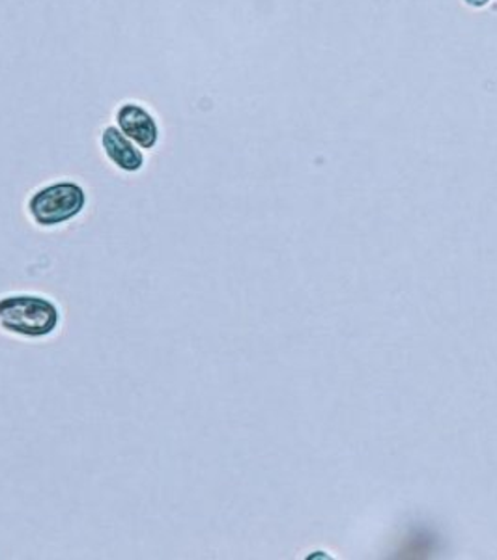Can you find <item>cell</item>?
<instances>
[{
  "mask_svg": "<svg viewBox=\"0 0 497 560\" xmlns=\"http://www.w3.org/2000/svg\"><path fill=\"white\" fill-rule=\"evenodd\" d=\"M465 2H467V4H470V7L481 8V7H486V4H488V2H490V0H465Z\"/></svg>",
  "mask_w": 497,
  "mask_h": 560,
  "instance_id": "obj_5",
  "label": "cell"
},
{
  "mask_svg": "<svg viewBox=\"0 0 497 560\" xmlns=\"http://www.w3.org/2000/svg\"><path fill=\"white\" fill-rule=\"evenodd\" d=\"M97 142H100L105 160L111 163L116 173L135 176L145 171L147 153L142 148L137 147L134 140L122 133L120 129L116 128L115 121L103 126Z\"/></svg>",
  "mask_w": 497,
  "mask_h": 560,
  "instance_id": "obj_4",
  "label": "cell"
},
{
  "mask_svg": "<svg viewBox=\"0 0 497 560\" xmlns=\"http://www.w3.org/2000/svg\"><path fill=\"white\" fill-rule=\"evenodd\" d=\"M113 121L122 133L134 140L135 144L142 148L145 152H153L163 140V129H161L160 120L145 103H120L115 108Z\"/></svg>",
  "mask_w": 497,
  "mask_h": 560,
  "instance_id": "obj_3",
  "label": "cell"
},
{
  "mask_svg": "<svg viewBox=\"0 0 497 560\" xmlns=\"http://www.w3.org/2000/svg\"><path fill=\"white\" fill-rule=\"evenodd\" d=\"M89 206V191L73 178H58L42 184L26 197V217L38 229H57L83 215Z\"/></svg>",
  "mask_w": 497,
  "mask_h": 560,
  "instance_id": "obj_2",
  "label": "cell"
},
{
  "mask_svg": "<svg viewBox=\"0 0 497 560\" xmlns=\"http://www.w3.org/2000/svg\"><path fill=\"white\" fill-rule=\"evenodd\" d=\"M62 324L60 306L39 293H8L0 298V331L26 340H44Z\"/></svg>",
  "mask_w": 497,
  "mask_h": 560,
  "instance_id": "obj_1",
  "label": "cell"
}]
</instances>
